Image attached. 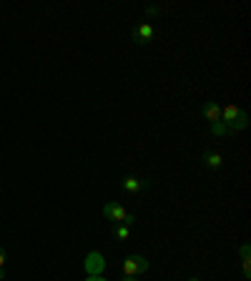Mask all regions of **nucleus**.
Segmentation results:
<instances>
[{"label":"nucleus","instance_id":"obj_5","mask_svg":"<svg viewBox=\"0 0 251 281\" xmlns=\"http://www.w3.org/2000/svg\"><path fill=\"white\" fill-rule=\"evenodd\" d=\"M133 40H136V43H151V40H153V25L148 20L138 23L133 28Z\"/></svg>","mask_w":251,"mask_h":281},{"label":"nucleus","instance_id":"obj_11","mask_svg":"<svg viewBox=\"0 0 251 281\" xmlns=\"http://www.w3.org/2000/svg\"><path fill=\"white\" fill-rule=\"evenodd\" d=\"M241 261H251V249H249V244L241 246Z\"/></svg>","mask_w":251,"mask_h":281},{"label":"nucleus","instance_id":"obj_8","mask_svg":"<svg viewBox=\"0 0 251 281\" xmlns=\"http://www.w3.org/2000/svg\"><path fill=\"white\" fill-rule=\"evenodd\" d=\"M203 164H206L208 169H221L224 158H221L219 153H214V151H206V153H203Z\"/></svg>","mask_w":251,"mask_h":281},{"label":"nucleus","instance_id":"obj_9","mask_svg":"<svg viewBox=\"0 0 251 281\" xmlns=\"http://www.w3.org/2000/svg\"><path fill=\"white\" fill-rule=\"evenodd\" d=\"M113 236L121 238V241H126V238L131 236V228H128V226H123V224H116V226H113Z\"/></svg>","mask_w":251,"mask_h":281},{"label":"nucleus","instance_id":"obj_6","mask_svg":"<svg viewBox=\"0 0 251 281\" xmlns=\"http://www.w3.org/2000/svg\"><path fill=\"white\" fill-rule=\"evenodd\" d=\"M148 186H151V181H146V178H136V176L121 178V188H123V191H131V193L143 191V188H148Z\"/></svg>","mask_w":251,"mask_h":281},{"label":"nucleus","instance_id":"obj_12","mask_svg":"<svg viewBox=\"0 0 251 281\" xmlns=\"http://www.w3.org/2000/svg\"><path fill=\"white\" fill-rule=\"evenodd\" d=\"M133 224H136V214H128L126 221H123V226H133Z\"/></svg>","mask_w":251,"mask_h":281},{"label":"nucleus","instance_id":"obj_13","mask_svg":"<svg viewBox=\"0 0 251 281\" xmlns=\"http://www.w3.org/2000/svg\"><path fill=\"white\" fill-rule=\"evenodd\" d=\"M5 259H8V256H5V249H3V246H0V269H3V266H5Z\"/></svg>","mask_w":251,"mask_h":281},{"label":"nucleus","instance_id":"obj_15","mask_svg":"<svg viewBox=\"0 0 251 281\" xmlns=\"http://www.w3.org/2000/svg\"><path fill=\"white\" fill-rule=\"evenodd\" d=\"M86 281H106V279H103V276H101V274H98V276H88V279H86Z\"/></svg>","mask_w":251,"mask_h":281},{"label":"nucleus","instance_id":"obj_2","mask_svg":"<svg viewBox=\"0 0 251 281\" xmlns=\"http://www.w3.org/2000/svg\"><path fill=\"white\" fill-rule=\"evenodd\" d=\"M121 271H123V276H138V274L148 271V259L141 256V254H131V256L123 259Z\"/></svg>","mask_w":251,"mask_h":281},{"label":"nucleus","instance_id":"obj_7","mask_svg":"<svg viewBox=\"0 0 251 281\" xmlns=\"http://www.w3.org/2000/svg\"><path fill=\"white\" fill-rule=\"evenodd\" d=\"M201 115L208 120V123H219V120H221V106L216 101H208V103H203Z\"/></svg>","mask_w":251,"mask_h":281},{"label":"nucleus","instance_id":"obj_14","mask_svg":"<svg viewBox=\"0 0 251 281\" xmlns=\"http://www.w3.org/2000/svg\"><path fill=\"white\" fill-rule=\"evenodd\" d=\"M146 13H148V15H158V8H153V5H151V8H146Z\"/></svg>","mask_w":251,"mask_h":281},{"label":"nucleus","instance_id":"obj_1","mask_svg":"<svg viewBox=\"0 0 251 281\" xmlns=\"http://www.w3.org/2000/svg\"><path fill=\"white\" fill-rule=\"evenodd\" d=\"M221 123L226 126V133H229V131H241V128H246V126H249V118H246V113H244L241 108H236L234 103H226V106L221 108Z\"/></svg>","mask_w":251,"mask_h":281},{"label":"nucleus","instance_id":"obj_3","mask_svg":"<svg viewBox=\"0 0 251 281\" xmlns=\"http://www.w3.org/2000/svg\"><path fill=\"white\" fill-rule=\"evenodd\" d=\"M83 266H86L88 276H98V274H103V269H106L103 254H98V251H91V254L86 256V261H83Z\"/></svg>","mask_w":251,"mask_h":281},{"label":"nucleus","instance_id":"obj_10","mask_svg":"<svg viewBox=\"0 0 251 281\" xmlns=\"http://www.w3.org/2000/svg\"><path fill=\"white\" fill-rule=\"evenodd\" d=\"M211 133H214V136H224V133H226V126L221 123V120H219V123H211Z\"/></svg>","mask_w":251,"mask_h":281},{"label":"nucleus","instance_id":"obj_4","mask_svg":"<svg viewBox=\"0 0 251 281\" xmlns=\"http://www.w3.org/2000/svg\"><path fill=\"white\" fill-rule=\"evenodd\" d=\"M103 216L108 221H116V224H123L126 216H128V211H126L121 204H116V201H108V204L103 206Z\"/></svg>","mask_w":251,"mask_h":281},{"label":"nucleus","instance_id":"obj_18","mask_svg":"<svg viewBox=\"0 0 251 281\" xmlns=\"http://www.w3.org/2000/svg\"><path fill=\"white\" fill-rule=\"evenodd\" d=\"M188 281H201V279H196V276H193V279H188Z\"/></svg>","mask_w":251,"mask_h":281},{"label":"nucleus","instance_id":"obj_17","mask_svg":"<svg viewBox=\"0 0 251 281\" xmlns=\"http://www.w3.org/2000/svg\"><path fill=\"white\" fill-rule=\"evenodd\" d=\"M3 279H5V271H3V269H0V281H3Z\"/></svg>","mask_w":251,"mask_h":281},{"label":"nucleus","instance_id":"obj_16","mask_svg":"<svg viewBox=\"0 0 251 281\" xmlns=\"http://www.w3.org/2000/svg\"><path fill=\"white\" fill-rule=\"evenodd\" d=\"M121 281H138V279H136V276H123Z\"/></svg>","mask_w":251,"mask_h":281}]
</instances>
